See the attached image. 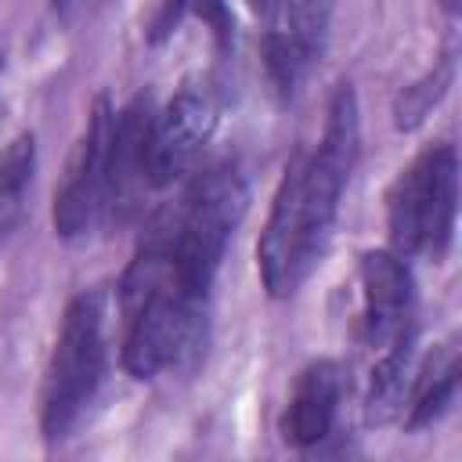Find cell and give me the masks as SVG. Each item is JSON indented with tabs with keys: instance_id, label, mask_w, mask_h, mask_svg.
<instances>
[{
	"instance_id": "1",
	"label": "cell",
	"mask_w": 462,
	"mask_h": 462,
	"mask_svg": "<svg viewBox=\"0 0 462 462\" xmlns=\"http://www.w3.org/2000/svg\"><path fill=\"white\" fill-rule=\"evenodd\" d=\"M357 94L350 83H339L328 97L318 144L300 148L289 159L256 242V271L271 300H289L318 267L339 213V195L357 166Z\"/></svg>"
},
{
	"instance_id": "2",
	"label": "cell",
	"mask_w": 462,
	"mask_h": 462,
	"mask_svg": "<svg viewBox=\"0 0 462 462\" xmlns=\"http://www.w3.org/2000/svg\"><path fill=\"white\" fill-rule=\"evenodd\" d=\"M458 217V152L440 141L422 148L386 191V231L397 256L440 263L455 242Z\"/></svg>"
},
{
	"instance_id": "3",
	"label": "cell",
	"mask_w": 462,
	"mask_h": 462,
	"mask_svg": "<svg viewBox=\"0 0 462 462\" xmlns=\"http://www.w3.org/2000/svg\"><path fill=\"white\" fill-rule=\"evenodd\" d=\"M105 375V303L101 292L69 300L40 383V433L54 444L72 433Z\"/></svg>"
},
{
	"instance_id": "4",
	"label": "cell",
	"mask_w": 462,
	"mask_h": 462,
	"mask_svg": "<svg viewBox=\"0 0 462 462\" xmlns=\"http://www.w3.org/2000/svg\"><path fill=\"white\" fill-rule=\"evenodd\" d=\"M112 116L116 105L108 101V94H97L83 126V137L72 152L69 173L61 180V188L54 191V206H51V224L54 235L65 242L87 238L90 231L101 227L105 217V170H108V137H112Z\"/></svg>"
},
{
	"instance_id": "5",
	"label": "cell",
	"mask_w": 462,
	"mask_h": 462,
	"mask_svg": "<svg viewBox=\"0 0 462 462\" xmlns=\"http://www.w3.org/2000/svg\"><path fill=\"white\" fill-rule=\"evenodd\" d=\"M152 123L155 105L148 94H134L123 108L112 116V137H108V170H105V217L101 227H123L141 209L144 195L152 188Z\"/></svg>"
},
{
	"instance_id": "6",
	"label": "cell",
	"mask_w": 462,
	"mask_h": 462,
	"mask_svg": "<svg viewBox=\"0 0 462 462\" xmlns=\"http://www.w3.org/2000/svg\"><path fill=\"white\" fill-rule=\"evenodd\" d=\"M357 339L368 350L379 354L401 339H415V278L404 256L393 249H365L357 260Z\"/></svg>"
},
{
	"instance_id": "7",
	"label": "cell",
	"mask_w": 462,
	"mask_h": 462,
	"mask_svg": "<svg viewBox=\"0 0 462 462\" xmlns=\"http://www.w3.org/2000/svg\"><path fill=\"white\" fill-rule=\"evenodd\" d=\"M217 97L213 87L206 79H188L162 112H155L152 123V152H148V166H152V188H170L177 180H184L195 166V159L202 155L206 141L217 130Z\"/></svg>"
},
{
	"instance_id": "8",
	"label": "cell",
	"mask_w": 462,
	"mask_h": 462,
	"mask_svg": "<svg viewBox=\"0 0 462 462\" xmlns=\"http://www.w3.org/2000/svg\"><path fill=\"white\" fill-rule=\"evenodd\" d=\"M336 0H282L263 32V72L282 101H292L300 83L321 61Z\"/></svg>"
},
{
	"instance_id": "9",
	"label": "cell",
	"mask_w": 462,
	"mask_h": 462,
	"mask_svg": "<svg viewBox=\"0 0 462 462\" xmlns=\"http://www.w3.org/2000/svg\"><path fill=\"white\" fill-rule=\"evenodd\" d=\"M339 401H343V372L336 361H310L289 393L285 415H282V440L289 448H318L321 440H328V433L336 430V415H339Z\"/></svg>"
},
{
	"instance_id": "10",
	"label": "cell",
	"mask_w": 462,
	"mask_h": 462,
	"mask_svg": "<svg viewBox=\"0 0 462 462\" xmlns=\"http://www.w3.org/2000/svg\"><path fill=\"white\" fill-rule=\"evenodd\" d=\"M458 375H462V361H458V346L444 343L437 346L419 368H411V383H408V397H404V430H422L433 426L458 393Z\"/></svg>"
},
{
	"instance_id": "11",
	"label": "cell",
	"mask_w": 462,
	"mask_h": 462,
	"mask_svg": "<svg viewBox=\"0 0 462 462\" xmlns=\"http://www.w3.org/2000/svg\"><path fill=\"white\" fill-rule=\"evenodd\" d=\"M411 346L415 339H401L375 354V365L368 372V393H365V422L386 426L401 419L408 383H411Z\"/></svg>"
},
{
	"instance_id": "12",
	"label": "cell",
	"mask_w": 462,
	"mask_h": 462,
	"mask_svg": "<svg viewBox=\"0 0 462 462\" xmlns=\"http://www.w3.org/2000/svg\"><path fill=\"white\" fill-rule=\"evenodd\" d=\"M36 173V137L25 130L11 137L0 152V238L14 231L25 209V195Z\"/></svg>"
},
{
	"instance_id": "13",
	"label": "cell",
	"mask_w": 462,
	"mask_h": 462,
	"mask_svg": "<svg viewBox=\"0 0 462 462\" xmlns=\"http://www.w3.org/2000/svg\"><path fill=\"white\" fill-rule=\"evenodd\" d=\"M184 14H199L209 25L213 40L220 47H231V40H235V18H231V11H227L224 0H166L159 7L155 22H152V40H166Z\"/></svg>"
},
{
	"instance_id": "14",
	"label": "cell",
	"mask_w": 462,
	"mask_h": 462,
	"mask_svg": "<svg viewBox=\"0 0 462 462\" xmlns=\"http://www.w3.org/2000/svg\"><path fill=\"white\" fill-rule=\"evenodd\" d=\"M448 83H451V61H444L437 72H430V76L419 79L415 87H404V94H401L397 105H393V123H397V130L419 126V123L430 116V108L440 101V94L448 90Z\"/></svg>"
},
{
	"instance_id": "15",
	"label": "cell",
	"mask_w": 462,
	"mask_h": 462,
	"mask_svg": "<svg viewBox=\"0 0 462 462\" xmlns=\"http://www.w3.org/2000/svg\"><path fill=\"white\" fill-rule=\"evenodd\" d=\"M242 4L249 7V14H253V18H260V22H271L282 0H242Z\"/></svg>"
},
{
	"instance_id": "16",
	"label": "cell",
	"mask_w": 462,
	"mask_h": 462,
	"mask_svg": "<svg viewBox=\"0 0 462 462\" xmlns=\"http://www.w3.org/2000/svg\"><path fill=\"white\" fill-rule=\"evenodd\" d=\"M69 4H72V0H51V7H54V11H65Z\"/></svg>"
},
{
	"instance_id": "17",
	"label": "cell",
	"mask_w": 462,
	"mask_h": 462,
	"mask_svg": "<svg viewBox=\"0 0 462 462\" xmlns=\"http://www.w3.org/2000/svg\"><path fill=\"white\" fill-rule=\"evenodd\" d=\"M0 69H4V58H0Z\"/></svg>"
}]
</instances>
